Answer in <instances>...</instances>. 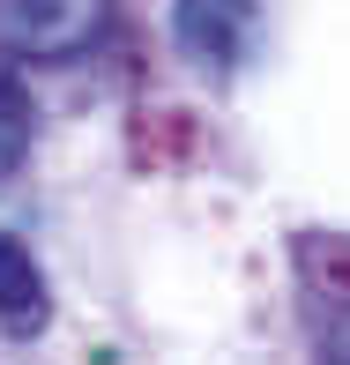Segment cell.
<instances>
[{
	"instance_id": "6da1fadb",
	"label": "cell",
	"mask_w": 350,
	"mask_h": 365,
	"mask_svg": "<svg viewBox=\"0 0 350 365\" xmlns=\"http://www.w3.org/2000/svg\"><path fill=\"white\" fill-rule=\"evenodd\" d=\"M172 38L194 68L239 75L261 45V8L254 0H172Z\"/></svg>"
},
{
	"instance_id": "7a4b0ae2",
	"label": "cell",
	"mask_w": 350,
	"mask_h": 365,
	"mask_svg": "<svg viewBox=\"0 0 350 365\" xmlns=\"http://www.w3.org/2000/svg\"><path fill=\"white\" fill-rule=\"evenodd\" d=\"M112 0H0V45L23 60H68L105 30Z\"/></svg>"
},
{
	"instance_id": "3957f363",
	"label": "cell",
	"mask_w": 350,
	"mask_h": 365,
	"mask_svg": "<svg viewBox=\"0 0 350 365\" xmlns=\"http://www.w3.org/2000/svg\"><path fill=\"white\" fill-rule=\"evenodd\" d=\"M53 321V291H45V269L15 231H0V328L8 336H45Z\"/></svg>"
},
{
	"instance_id": "277c9868",
	"label": "cell",
	"mask_w": 350,
	"mask_h": 365,
	"mask_svg": "<svg viewBox=\"0 0 350 365\" xmlns=\"http://www.w3.org/2000/svg\"><path fill=\"white\" fill-rule=\"evenodd\" d=\"M30 157V90L15 75H0V179Z\"/></svg>"
},
{
	"instance_id": "5b68a950",
	"label": "cell",
	"mask_w": 350,
	"mask_h": 365,
	"mask_svg": "<svg viewBox=\"0 0 350 365\" xmlns=\"http://www.w3.org/2000/svg\"><path fill=\"white\" fill-rule=\"evenodd\" d=\"M328 365H350V313L328 328Z\"/></svg>"
}]
</instances>
